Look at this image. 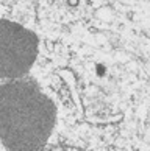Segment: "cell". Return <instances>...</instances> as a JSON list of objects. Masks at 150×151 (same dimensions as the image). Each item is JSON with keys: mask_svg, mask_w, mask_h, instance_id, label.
Instances as JSON below:
<instances>
[{"mask_svg": "<svg viewBox=\"0 0 150 151\" xmlns=\"http://www.w3.org/2000/svg\"><path fill=\"white\" fill-rule=\"evenodd\" d=\"M57 123V108L25 78L0 84V143L9 151H39Z\"/></svg>", "mask_w": 150, "mask_h": 151, "instance_id": "obj_1", "label": "cell"}, {"mask_svg": "<svg viewBox=\"0 0 150 151\" xmlns=\"http://www.w3.org/2000/svg\"><path fill=\"white\" fill-rule=\"evenodd\" d=\"M36 33L17 22L0 19V80H19L31 70L38 58Z\"/></svg>", "mask_w": 150, "mask_h": 151, "instance_id": "obj_2", "label": "cell"}]
</instances>
